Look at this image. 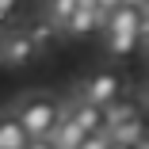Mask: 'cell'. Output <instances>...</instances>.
Wrapping results in <instances>:
<instances>
[{"instance_id":"obj_8","label":"cell","mask_w":149,"mask_h":149,"mask_svg":"<svg viewBox=\"0 0 149 149\" xmlns=\"http://www.w3.org/2000/svg\"><path fill=\"white\" fill-rule=\"evenodd\" d=\"M88 134L73 123L69 115H61V123L54 126V134H50V141H54V149H80V141H84Z\"/></svg>"},{"instance_id":"obj_13","label":"cell","mask_w":149,"mask_h":149,"mask_svg":"<svg viewBox=\"0 0 149 149\" xmlns=\"http://www.w3.org/2000/svg\"><path fill=\"white\" fill-rule=\"evenodd\" d=\"M96 4H100V19H107V15H111L115 8H123L126 0H96Z\"/></svg>"},{"instance_id":"obj_9","label":"cell","mask_w":149,"mask_h":149,"mask_svg":"<svg viewBox=\"0 0 149 149\" xmlns=\"http://www.w3.org/2000/svg\"><path fill=\"white\" fill-rule=\"evenodd\" d=\"M96 27H103L100 12L77 4V12H73V19H69V27H65V35H88V31H96Z\"/></svg>"},{"instance_id":"obj_12","label":"cell","mask_w":149,"mask_h":149,"mask_svg":"<svg viewBox=\"0 0 149 149\" xmlns=\"http://www.w3.org/2000/svg\"><path fill=\"white\" fill-rule=\"evenodd\" d=\"M80 149H111V134H88L80 141Z\"/></svg>"},{"instance_id":"obj_3","label":"cell","mask_w":149,"mask_h":149,"mask_svg":"<svg viewBox=\"0 0 149 149\" xmlns=\"http://www.w3.org/2000/svg\"><path fill=\"white\" fill-rule=\"evenodd\" d=\"M123 92H126V84H123V77H118L115 69H107V73H92L80 88H77V100H84V103H100V107H111L115 100H123Z\"/></svg>"},{"instance_id":"obj_1","label":"cell","mask_w":149,"mask_h":149,"mask_svg":"<svg viewBox=\"0 0 149 149\" xmlns=\"http://www.w3.org/2000/svg\"><path fill=\"white\" fill-rule=\"evenodd\" d=\"M103 27H107V50L115 57H130L145 38V4L141 0H126L123 8H115L103 19Z\"/></svg>"},{"instance_id":"obj_4","label":"cell","mask_w":149,"mask_h":149,"mask_svg":"<svg viewBox=\"0 0 149 149\" xmlns=\"http://www.w3.org/2000/svg\"><path fill=\"white\" fill-rule=\"evenodd\" d=\"M65 115L73 118V123L84 130V134H107V111L100 103H84V100H69L65 103Z\"/></svg>"},{"instance_id":"obj_19","label":"cell","mask_w":149,"mask_h":149,"mask_svg":"<svg viewBox=\"0 0 149 149\" xmlns=\"http://www.w3.org/2000/svg\"><path fill=\"white\" fill-rule=\"evenodd\" d=\"M145 126H149V115H145Z\"/></svg>"},{"instance_id":"obj_17","label":"cell","mask_w":149,"mask_h":149,"mask_svg":"<svg viewBox=\"0 0 149 149\" xmlns=\"http://www.w3.org/2000/svg\"><path fill=\"white\" fill-rule=\"evenodd\" d=\"M134 149H149V134H145V138H141V141H138Z\"/></svg>"},{"instance_id":"obj_11","label":"cell","mask_w":149,"mask_h":149,"mask_svg":"<svg viewBox=\"0 0 149 149\" xmlns=\"http://www.w3.org/2000/svg\"><path fill=\"white\" fill-rule=\"evenodd\" d=\"M23 31H27V38H31L38 50H46V46H54V38H57V27L42 15V19H35L31 27H23Z\"/></svg>"},{"instance_id":"obj_15","label":"cell","mask_w":149,"mask_h":149,"mask_svg":"<svg viewBox=\"0 0 149 149\" xmlns=\"http://www.w3.org/2000/svg\"><path fill=\"white\" fill-rule=\"evenodd\" d=\"M12 8H15V0H0V15H8Z\"/></svg>"},{"instance_id":"obj_6","label":"cell","mask_w":149,"mask_h":149,"mask_svg":"<svg viewBox=\"0 0 149 149\" xmlns=\"http://www.w3.org/2000/svg\"><path fill=\"white\" fill-rule=\"evenodd\" d=\"M107 111V134L111 130H123V126H130V123H138V118H145V111L138 107V100H115L111 107H103Z\"/></svg>"},{"instance_id":"obj_5","label":"cell","mask_w":149,"mask_h":149,"mask_svg":"<svg viewBox=\"0 0 149 149\" xmlns=\"http://www.w3.org/2000/svg\"><path fill=\"white\" fill-rule=\"evenodd\" d=\"M35 54H38V46L27 38V31H12V35L0 38V61L12 65V69H19V65H27V61H35Z\"/></svg>"},{"instance_id":"obj_14","label":"cell","mask_w":149,"mask_h":149,"mask_svg":"<svg viewBox=\"0 0 149 149\" xmlns=\"http://www.w3.org/2000/svg\"><path fill=\"white\" fill-rule=\"evenodd\" d=\"M27 149H54V141H50V138H31Z\"/></svg>"},{"instance_id":"obj_10","label":"cell","mask_w":149,"mask_h":149,"mask_svg":"<svg viewBox=\"0 0 149 149\" xmlns=\"http://www.w3.org/2000/svg\"><path fill=\"white\" fill-rule=\"evenodd\" d=\"M73 12H77V0H46V19L57 27V31H65V27H69Z\"/></svg>"},{"instance_id":"obj_18","label":"cell","mask_w":149,"mask_h":149,"mask_svg":"<svg viewBox=\"0 0 149 149\" xmlns=\"http://www.w3.org/2000/svg\"><path fill=\"white\" fill-rule=\"evenodd\" d=\"M111 149H134V145H123V141H111Z\"/></svg>"},{"instance_id":"obj_2","label":"cell","mask_w":149,"mask_h":149,"mask_svg":"<svg viewBox=\"0 0 149 149\" xmlns=\"http://www.w3.org/2000/svg\"><path fill=\"white\" fill-rule=\"evenodd\" d=\"M15 118L23 123L27 138H50L54 126L61 123V115H65V100H57L50 92H27L15 100Z\"/></svg>"},{"instance_id":"obj_16","label":"cell","mask_w":149,"mask_h":149,"mask_svg":"<svg viewBox=\"0 0 149 149\" xmlns=\"http://www.w3.org/2000/svg\"><path fill=\"white\" fill-rule=\"evenodd\" d=\"M145 38H149V0H145Z\"/></svg>"},{"instance_id":"obj_7","label":"cell","mask_w":149,"mask_h":149,"mask_svg":"<svg viewBox=\"0 0 149 149\" xmlns=\"http://www.w3.org/2000/svg\"><path fill=\"white\" fill-rule=\"evenodd\" d=\"M27 130H23V123L15 118V111H4L0 115V149H27Z\"/></svg>"}]
</instances>
